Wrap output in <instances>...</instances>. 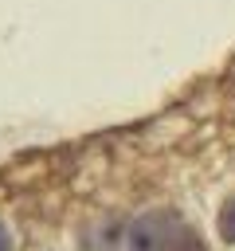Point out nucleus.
Returning <instances> with one entry per match:
<instances>
[{"label":"nucleus","instance_id":"obj_2","mask_svg":"<svg viewBox=\"0 0 235 251\" xmlns=\"http://www.w3.org/2000/svg\"><path fill=\"white\" fill-rule=\"evenodd\" d=\"M78 247H82V251H133L129 224H118V220H110V224H94V227L82 231Z\"/></svg>","mask_w":235,"mask_h":251},{"label":"nucleus","instance_id":"obj_4","mask_svg":"<svg viewBox=\"0 0 235 251\" xmlns=\"http://www.w3.org/2000/svg\"><path fill=\"white\" fill-rule=\"evenodd\" d=\"M0 251H12V239H8V231L0 227Z\"/></svg>","mask_w":235,"mask_h":251},{"label":"nucleus","instance_id":"obj_3","mask_svg":"<svg viewBox=\"0 0 235 251\" xmlns=\"http://www.w3.org/2000/svg\"><path fill=\"white\" fill-rule=\"evenodd\" d=\"M219 235L235 243V196H231V200L223 204V212H219Z\"/></svg>","mask_w":235,"mask_h":251},{"label":"nucleus","instance_id":"obj_1","mask_svg":"<svg viewBox=\"0 0 235 251\" xmlns=\"http://www.w3.org/2000/svg\"><path fill=\"white\" fill-rule=\"evenodd\" d=\"M133 251H204L196 231L176 212H145L137 224H129Z\"/></svg>","mask_w":235,"mask_h":251}]
</instances>
